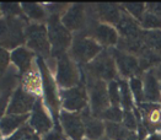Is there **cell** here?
<instances>
[{
    "label": "cell",
    "instance_id": "1",
    "mask_svg": "<svg viewBox=\"0 0 161 140\" xmlns=\"http://www.w3.org/2000/svg\"><path fill=\"white\" fill-rule=\"evenodd\" d=\"M100 51H101V47L95 41L79 36L73 43L71 54L79 62H87L97 56Z\"/></svg>",
    "mask_w": 161,
    "mask_h": 140
},
{
    "label": "cell",
    "instance_id": "2",
    "mask_svg": "<svg viewBox=\"0 0 161 140\" xmlns=\"http://www.w3.org/2000/svg\"><path fill=\"white\" fill-rule=\"evenodd\" d=\"M90 73L100 79H112L116 75V65L107 52H103L95 58L90 65Z\"/></svg>",
    "mask_w": 161,
    "mask_h": 140
},
{
    "label": "cell",
    "instance_id": "3",
    "mask_svg": "<svg viewBox=\"0 0 161 140\" xmlns=\"http://www.w3.org/2000/svg\"><path fill=\"white\" fill-rule=\"evenodd\" d=\"M49 41L53 44L54 51L62 52L70 44V33L64 26L60 25L58 17L53 16L49 20Z\"/></svg>",
    "mask_w": 161,
    "mask_h": 140
},
{
    "label": "cell",
    "instance_id": "4",
    "mask_svg": "<svg viewBox=\"0 0 161 140\" xmlns=\"http://www.w3.org/2000/svg\"><path fill=\"white\" fill-rule=\"evenodd\" d=\"M90 96L94 112L96 114H102L108 108L109 103L108 90L102 80H96L90 84Z\"/></svg>",
    "mask_w": 161,
    "mask_h": 140
},
{
    "label": "cell",
    "instance_id": "5",
    "mask_svg": "<svg viewBox=\"0 0 161 140\" xmlns=\"http://www.w3.org/2000/svg\"><path fill=\"white\" fill-rule=\"evenodd\" d=\"M79 74L75 65L70 62L67 56L62 54L58 64V83L64 87H70L78 83Z\"/></svg>",
    "mask_w": 161,
    "mask_h": 140
},
{
    "label": "cell",
    "instance_id": "6",
    "mask_svg": "<svg viewBox=\"0 0 161 140\" xmlns=\"http://www.w3.org/2000/svg\"><path fill=\"white\" fill-rule=\"evenodd\" d=\"M38 64L41 68V74L43 78V85H44V94H46V98L48 102V106L51 108V111L53 112L54 118L58 117V108H59V100L55 94V87H54V83L49 75V71L46 68L44 63L42 59H38Z\"/></svg>",
    "mask_w": 161,
    "mask_h": 140
},
{
    "label": "cell",
    "instance_id": "7",
    "mask_svg": "<svg viewBox=\"0 0 161 140\" xmlns=\"http://www.w3.org/2000/svg\"><path fill=\"white\" fill-rule=\"evenodd\" d=\"M27 37H28V46L43 54L49 52V43L47 38V31L43 26L32 25L27 28Z\"/></svg>",
    "mask_w": 161,
    "mask_h": 140
},
{
    "label": "cell",
    "instance_id": "8",
    "mask_svg": "<svg viewBox=\"0 0 161 140\" xmlns=\"http://www.w3.org/2000/svg\"><path fill=\"white\" fill-rule=\"evenodd\" d=\"M31 108H33V97L22 89H17L11 98L8 112L13 114H25Z\"/></svg>",
    "mask_w": 161,
    "mask_h": 140
},
{
    "label": "cell",
    "instance_id": "9",
    "mask_svg": "<svg viewBox=\"0 0 161 140\" xmlns=\"http://www.w3.org/2000/svg\"><path fill=\"white\" fill-rule=\"evenodd\" d=\"M86 105V92L82 86L71 87L63 92V106L70 111L81 110Z\"/></svg>",
    "mask_w": 161,
    "mask_h": 140
},
{
    "label": "cell",
    "instance_id": "10",
    "mask_svg": "<svg viewBox=\"0 0 161 140\" xmlns=\"http://www.w3.org/2000/svg\"><path fill=\"white\" fill-rule=\"evenodd\" d=\"M62 124L64 127L65 132L75 140L81 139V137L85 133V126L81 121V117L78 114H71V113H62L60 116Z\"/></svg>",
    "mask_w": 161,
    "mask_h": 140
},
{
    "label": "cell",
    "instance_id": "11",
    "mask_svg": "<svg viewBox=\"0 0 161 140\" xmlns=\"http://www.w3.org/2000/svg\"><path fill=\"white\" fill-rule=\"evenodd\" d=\"M113 57L116 59L119 73L123 76H132L133 74H135L139 70V63H138L135 57L127 54L122 51H114Z\"/></svg>",
    "mask_w": 161,
    "mask_h": 140
},
{
    "label": "cell",
    "instance_id": "12",
    "mask_svg": "<svg viewBox=\"0 0 161 140\" xmlns=\"http://www.w3.org/2000/svg\"><path fill=\"white\" fill-rule=\"evenodd\" d=\"M143 89H144V100H147L149 102H156L161 100L160 83L155 76L154 70H150L145 74Z\"/></svg>",
    "mask_w": 161,
    "mask_h": 140
},
{
    "label": "cell",
    "instance_id": "13",
    "mask_svg": "<svg viewBox=\"0 0 161 140\" xmlns=\"http://www.w3.org/2000/svg\"><path fill=\"white\" fill-rule=\"evenodd\" d=\"M31 126L40 133H44V132L49 130L52 127V122H51L49 117L47 116V113L44 112V110L42 108L40 101H37L36 105L33 106V114L31 117Z\"/></svg>",
    "mask_w": 161,
    "mask_h": 140
},
{
    "label": "cell",
    "instance_id": "14",
    "mask_svg": "<svg viewBox=\"0 0 161 140\" xmlns=\"http://www.w3.org/2000/svg\"><path fill=\"white\" fill-rule=\"evenodd\" d=\"M118 30L122 33V36L127 40H135V38H140L142 32L139 30L138 24L133 20V17L128 16L125 14H122V17L119 22L117 24Z\"/></svg>",
    "mask_w": 161,
    "mask_h": 140
},
{
    "label": "cell",
    "instance_id": "15",
    "mask_svg": "<svg viewBox=\"0 0 161 140\" xmlns=\"http://www.w3.org/2000/svg\"><path fill=\"white\" fill-rule=\"evenodd\" d=\"M84 20H85V15H84L82 6L75 5V6L70 8L69 11L64 15L63 24L68 30H78L82 26Z\"/></svg>",
    "mask_w": 161,
    "mask_h": 140
},
{
    "label": "cell",
    "instance_id": "16",
    "mask_svg": "<svg viewBox=\"0 0 161 140\" xmlns=\"http://www.w3.org/2000/svg\"><path fill=\"white\" fill-rule=\"evenodd\" d=\"M94 36L102 44H107V46L116 44L118 41V35L116 30L108 25H97L94 28Z\"/></svg>",
    "mask_w": 161,
    "mask_h": 140
},
{
    "label": "cell",
    "instance_id": "17",
    "mask_svg": "<svg viewBox=\"0 0 161 140\" xmlns=\"http://www.w3.org/2000/svg\"><path fill=\"white\" fill-rule=\"evenodd\" d=\"M27 119V114H11L8 117H4L0 121V130L3 134L8 135L13 133L16 128L24 124Z\"/></svg>",
    "mask_w": 161,
    "mask_h": 140
},
{
    "label": "cell",
    "instance_id": "18",
    "mask_svg": "<svg viewBox=\"0 0 161 140\" xmlns=\"http://www.w3.org/2000/svg\"><path fill=\"white\" fill-rule=\"evenodd\" d=\"M97 11L102 20L111 24H118L122 17L119 8L113 4H100L97 8Z\"/></svg>",
    "mask_w": 161,
    "mask_h": 140
},
{
    "label": "cell",
    "instance_id": "19",
    "mask_svg": "<svg viewBox=\"0 0 161 140\" xmlns=\"http://www.w3.org/2000/svg\"><path fill=\"white\" fill-rule=\"evenodd\" d=\"M11 60L20 68L21 71H26L31 67L32 60V53L27 51L26 48H16L11 53Z\"/></svg>",
    "mask_w": 161,
    "mask_h": 140
},
{
    "label": "cell",
    "instance_id": "20",
    "mask_svg": "<svg viewBox=\"0 0 161 140\" xmlns=\"http://www.w3.org/2000/svg\"><path fill=\"white\" fill-rule=\"evenodd\" d=\"M140 38L147 48L151 51H161V31L154 30L142 32Z\"/></svg>",
    "mask_w": 161,
    "mask_h": 140
},
{
    "label": "cell",
    "instance_id": "21",
    "mask_svg": "<svg viewBox=\"0 0 161 140\" xmlns=\"http://www.w3.org/2000/svg\"><path fill=\"white\" fill-rule=\"evenodd\" d=\"M103 132H105V126L100 121L86 118V121H85V133H86L89 139L96 140L101 138Z\"/></svg>",
    "mask_w": 161,
    "mask_h": 140
},
{
    "label": "cell",
    "instance_id": "22",
    "mask_svg": "<svg viewBox=\"0 0 161 140\" xmlns=\"http://www.w3.org/2000/svg\"><path fill=\"white\" fill-rule=\"evenodd\" d=\"M106 132H107L108 139L111 140H125L129 135L128 129L119 123H112L108 122L106 124Z\"/></svg>",
    "mask_w": 161,
    "mask_h": 140
},
{
    "label": "cell",
    "instance_id": "23",
    "mask_svg": "<svg viewBox=\"0 0 161 140\" xmlns=\"http://www.w3.org/2000/svg\"><path fill=\"white\" fill-rule=\"evenodd\" d=\"M24 85L26 87V90L31 91V92H38L41 87V78L38 73L36 71H28L24 79Z\"/></svg>",
    "mask_w": 161,
    "mask_h": 140
},
{
    "label": "cell",
    "instance_id": "24",
    "mask_svg": "<svg viewBox=\"0 0 161 140\" xmlns=\"http://www.w3.org/2000/svg\"><path fill=\"white\" fill-rule=\"evenodd\" d=\"M22 9L27 14V16L33 19V20H43L46 17V13H44L43 8L40 6V5H37V4L24 3L22 4Z\"/></svg>",
    "mask_w": 161,
    "mask_h": 140
},
{
    "label": "cell",
    "instance_id": "25",
    "mask_svg": "<svg viewBox=\"0 0 161 140\" xmlns=\"http://www.w3.org/2000/svg\"><path fill=\"white\" fill-rule=\"evenodd\" d=\"M119 91H121V103L124 107V111H130L133 106V100L132 94L129 91V86L127 83L121 81L119 83Z\"/></svg>",
    "mask_w": 161,
    "mask_h": 140
},
{
    "label": "cell",
    "instance_id": "26",
    "mask_svg": "<svg viewBox=\"0 0 161 140\" xmlns=\"http://www.w3.org/2000/svg\"><path fill=\"white\" fill-rule=\"evenodd\" d=\"M142 26L144 28H148L150 31H154L156 28L161 27V20L155 16L154 14H151L150 11H145V14L142 17Z\"/></svg>",
    "mask_w": 161,
    "mask_h": 140
},
{
    "label": "cell",
    "instance_id": "27",
    "mask_svg": "<svg viewBox=\"0 0 161 140\" xmlns=\"http://www.w3.org/2000/svg\"><path fill=\"white\" fill-rule=\"evenodd\" d=\"M124 6L125 10L138 20H142L143 15L145 14V5L143 3H125Z\"/></svg>",
    "mask_w": 161,
    "mask_h": 140
},
{
    "label": "cell",
    "instance_id": "28",
    "mask_svg": "<svg viewBox=\"0 0 161 140\" xmlns=\"http://www.w3.org/2000/svg\"><path fill=\"white\" fill-rule=\"evenodd\" d=\"M108 97L109 102L112 103V106L118 107L119 102H121V91H119V84L112 81L108 85Z\"/></svg>",
    "mask_w": 161,
    "mask_h": 140
},
{
    "label": "cell",
    "instance_id": "29",
    "mask_svg": "<svg viewBox=\"0 0 161 140\" xmlns=\"http://www.w3.org/2000/svg\"><path fill=\"white\" fill-rule=\"evenodd\" d=\"M129 85H130V90H132V94L135 97V100L138 102H142L144 100V89H143L142 80L138 78H132Z\"/></svg>",
    "mask_w": 161,
    "mask_h": 140
},
{
    "label": "cell",
    "instance_id": "30",
    "mask_svg": "<svg viewBox=\"0 0 161 140\" xmlns=\"http://www.w3.org/2000/svg\"><path fill=\"white\" fill-rule=\"evenodd\" d=\"M102 117L106 118L108 122H112V123H118L123 119V113L119 110V107H109L107 108L105 112L102 113Z\"/></svg>",
    "mask_w": 161,
    "mask_h": 140
},
{
    "label": "cell",
    "instance_id": "31",
    "mask_svg": "<svg viewBox=\"0 0 161 140\" xmlns=\"http://www.w3.org/2000/svg\"><path fill=\"white\" fill-rule=\"evenodd\" d=\"M123 124L128 130H134L136 128V121H135L134 114L130 111H124L123 112Z\"/></svg>",
    "mask_w": 161,
    "mask_h": 140
},
{
    "label": "cell",
    "instance_id": "32",
    "mask_svg": "<svg viewBox=\"0 0 161 140\" xmlns=\"http://www.w3.org/2000/svg\"><path fill=\"white\" fill-rule=\"evenodd\" d=\"M1 10L5 13V14H8L10 17H14V15L19 14L20 13V8H19V5L17 4H11V3H4V4H1Z\"/></svg>",
    "mask_w": 161,
    "mask_h": 140
},
{
    "label": "cell",
    "instance_id": "33",
    "mask_svg": "<svg viewBox=\"0 0 161 140\" xmlns=\"http://www.w3.org/2000/svg\"><path fill=\"white\" fill-rule=\"evenodd\" d=\"M147 9H148V11L158 16L161 20V3H149Z\"/></svg>",
    "mask_w": 161,
    "mask_h": 140
},
{
    "label": "cell",
    "instance_id": "34",
    "mask_svg": "<svg viewBox=\"0 0 161 140\" xmlns=\"http://www.w3.org/2000/svg\"><path fill=\"white\" fill-rule=\"evenodd\" d=\"M43 140H62V133H60V130L57 128V129H54L53 132H51V133H48Z\"/></svg>",
    "mask_w": 161,
    "mask_h": 140
},
{
    "label": "cell",
    "instance_id": "35",
    "mask_svg": "<svg viewBox=\"0 0 161 140\" xmlns=\"http://www.w3.org/2000/svg\"><path fill=\"white\" fill-rule=\"evenodd\" d=\"M8 62H9V54L5 49L0 48V69H4L6 65H8Z\"/></svg>",
    "mask_w": 161,
    "mask_h": 140
},
{
    "label": "cell",
    "instance_id": "36",
    "mask_svg": "<svg viewBox=\"0 0 161 140\" xmlns=\"http://www.w3.org/2000/svg\"><path fill=\"white\" fill-rule=\"evenodd\" d=\"M147 140H161V135L160 134H153Z\"/></svg>",
    "mask_w": 161,
    "mask_h": 140
},
{
    "label": "cell",
    "instance_id": "37",
    "mask_svg": "<svg viewBox=\"0 0 161 140\" xmlns=\"http://www.w3.org/2000/svg\"><path fill=\"white\" fill-rule=\"evenodd\" d=\"M0 140H1V130H0Z\"/></svg>",
    "mask_w": 161,
    "mask_h": 140
},
{
    "label": "cell",
    "instance_id": "38",
    "mask_svg": "<svg viewBox=\"0 0 161 140\" xmlns=\"http://www.w3.org/2000/svg\"><path fill=\"white\" fill-rule=\"evenodd\" d=\"M102 140H111V139H102Z\"/></svg>",
    "mask_w": 161,
    "mask_h": 140
}]
</instances>
